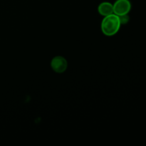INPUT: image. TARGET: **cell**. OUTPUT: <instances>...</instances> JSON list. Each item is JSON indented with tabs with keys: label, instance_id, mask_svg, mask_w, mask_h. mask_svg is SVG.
I'll list each match as a JSON object with an SVG mask.
<instances>
[{
	"label": "cell",
	"instance_id": "obj_4",
	"mask_svg": "<svg viewBox=\"0 0 146 146\" xmlns=\"http://www.w3.org/2000/svg\"><path fill=\"white\" fill-rule=\"evenodd\" d=\"M98 11L101 15L106 17L110 14H113V6L110 2H107V1L102 2L98 6Z\"/></svg>",
	"mask_w": 146,
	"mask_h": 146
},
{
	"label": "cell",
	"instance_id": "obj_2",
	"mask_svg": "<svg viewBox=\"0 0 146 146\" xmlns=\"http://www.w3.org/2000/svg\"><path fill=\"white\" fill-rule=\"evenodd\" d=\"M113 6V14L118 17L128 14L131 10V3L129 0H117Z\"/></svg>",
	"mask_w": 146,
	"mask_h": 146
},
{
	"label": "cell",
	"instance_id": "obj_5",
	"mask_svg": "<svg viewBox=\"0 0 146 146\" xmlns=\"http://www.w3.org/2000/svg\"><path fill=\"white\" fill-rule=\"evenodd\" d=\"M120 19V21H121V24H125L129 21V17H128V14H125V15H123V16H120L119 17Z\"/></svg>",
	"mask_w": 146,
	"mask_h": 146
},
{
	"label": "cell",
	"instance_id": "obj_1",
	"mask_svg": "<svg viewBox=\"0 0 146 146\" xmlns=\"http://www.w3.org/2000/svg\"><path fill=\"white\" fill-rule=\"evenodd\" d=\"M121 26L119 17L116 14H112L104 17L101 22V30L105 35L111 36L118 32Z\"/></svg>",
	"mask_w": 146,
	"mask_h": 146
},
{
	"label": "cell",
	"instance_id": "obj_3",
	"mask_svg": "<svg viewBox=\"0 0 146 146\" xmlns=\"http://www.w3.org/2000/svg\"><path fill=\"white\" fill-rule=\"evenodd\" d=\"M51 66L53 71L56 73L62 74L68 68V62L63 56H57L51 60Z\"/></svg>",
	"mask_w": 146,
	"mask_h": 146
}]
</instances>
